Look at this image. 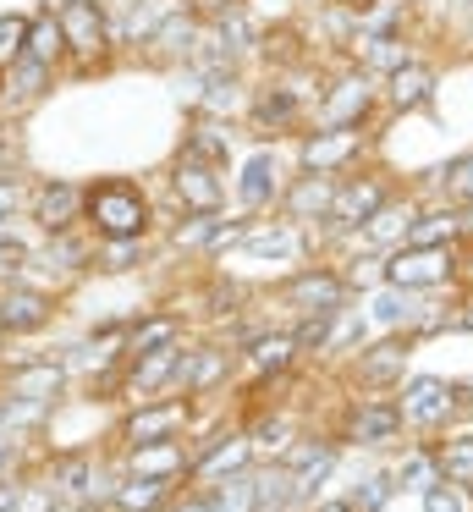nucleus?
<instances>
[{"instance_id": "obj_1", "label": "nucleus", "mask_w": 473, "mask_h": 512, "mask_svg": "<svg viewBox=\"0 0 473 512\" xmlns=\"http://www.w3.org/2000/svg\"><path fill=\"white\" fill-rule=\"evenodd\" d=\"M83 215L94 221V232L105 243H127V237H143L149 232V199H143L138 182H99V188L83 193Z\"/></svg>"}, {"instance_id": "obj_2", "label": "nucleus", "mask_w": 473, "mask_h": 512, "mask_svg": "<svg viewBox=\"0 0 473 512\" xmlns=\"http://www.w3.org/2000/svg\"><path fill=\"white\" fill-rule=\"evenodd\" d=\"M457 265H462L457 243H440V248L402 243V248H391V259H385V281H391V287H407V292H435V287H446V281L457 276Z\"/></svg>"}, {"instance_id": "obj_3", "label": "nucleus", "mask_w": 473, "mask_h": 512, "mask_svg": "<svg viewBox=\"0 0 473 512\" xmlns=\"http://www.w3.org/2000/svg\"><path fill=\"white\" fill-rule=\"evenodd\" d=\"M391 182L380 177V171H369V177H352V182H336V199H330V226H347V232H363V226L374 221V215L391 204Z\"/></svg>"}, {"instance_id": "obj_4", "label": "nucleus", "mask_w": 473, "mask_h": 512, "mask_svg": "<svg viewBox=\"0 0 473 512\" xmlns=\"http://www.w3.org/2000/svg\"><path fill=\"white\" fill-rule=\"evenodd\" d=\"M374 100H380V89H374V72L352 67L336 78V89L319 94V122L325 127H363V116L374 111Z\"/></svg>"}, {"instance_id": "obj_5", "label": "nucleus", "mask_w": 473, "mask_h": 512, "mask_svg": "<svg viewBox=\"0 0 473 512\" xmlns=\"http://www.w3.org/2000/svg\"><path fill=\"white\" fill-rule=\"evenodd\" d=\"M457 413V386L440 375H413L402 380V419L413 430H440V424Z\"/></svg>"}, {"instance_id": "obj_6", "label": "nucleus", "mask_w": 473, "mask_h": 512, "mask_svg": "<svg viewBox=\"0 0 473 512\" xmlns=\"http://www.w3.org/2000/svg\"><path fill=\"white\" fill-rule=\"evenodd\" d=\"M55 23H61V39H66L72 56H83V61L105 56L110 28H105V12H99L94 0H61V6H55Z\"/></svg>"}, {"instance_id": "obj_7", "label": "nucleus", "mask_w": 473, "mask_h": 512, "mask_svg": "<svg viewBox=\"0 0 473 512\" xmlns=\"http://www.w3.org/2000/svg\"><path fill=\"white\" fill-rule=\"evenodd\" d=\"M347 292H352V281L341 276V270H325V265H314V270L286 281V303L303 309V314H341L347 309Z\"/></svg>"}, {"instance_id": "obj_8", "label": "nucleus", "mask_w": 473, "mask_h": 512, "mask_svg": "<svg viewBox=\"0 0 473 512\" xmlns=\"http://www.w3.org/2000/svg\"><path fill=\"white\" fill-rule=\"evenodd\" d=\"M171 188L193 215H215L220 204H226V177H220V166H204V160H193V155H182Z\"/></svg>"}, {"instance_id": "obj_9", "label": "nucleus", "mask_w": 473, "mask_h": 512, "mask_svg": "<svg viewBox=\"0 0 473 512\" xmlns=\"http://www.w3.org/2000/svg\"><path fill=\"white\" fill-rule=\"evenodd\" d=\"M358 149H363V127H325V133L303 138V166L336 177L341 166H352V160H358Z\"/></svg>"}, {"instance_id": "obj_10", "label": "nucleus", "mask_w": 473, "mask_h": 512, "mask_svg": "<svg viewBox=\"0 0 473 512\" xmlns=\"http://www.w3.org/2000/svg\"><path fill=\"white\" fill-rule=\"evenodd\" d=\"M187 424V402H149V408H138L127 419V446L138 452V446H160V441H176Z\"/></svg>"}, {"instance_id": "obj_11", "label": "nucleus", "mask_w": 473, "mask_h": 512, "mask_svg": "<svg viewBox=\"0 0 473 512\" xmlns=\"http://www.w3.org/2000/svg\"><path fill=\"white\" fill-rule=\"evenodd\" d=\"M385 100H391V111H424V105L435 100V67H429V61L396 67L391 78H385Z\"/></svg>"}, {"instance_id": "obj_12", "label": "nucleus", "mask_w": 473, "mask_h": 512, "mask_svg": "<svg viewBox=\"0 0 473 512\" xmlns=\"http://www.w3.org/2000/svg\"><path fill=\"white\" fill-rule=\"evenodd\" d=\"M237 199L248 204V210H264V204L281 199V160H275L270 149H253V155H248L242 182H237Z\"/></svg>"}, {"instance_id": "obj_13", "label": "nucleus", "mask_w": 473, "mask_h": 512, "mask_svg": "<svg viewBox=\"0 0 473 512\" xmlns=\"http://www.w3.org/2000/svg\"><path fill=\"white\" fill-rule=\"evenodd\" d=\"M402 402H358L352 413V441L358 446H391L402 435Z\"/></svg>"}, {"instance_id": "obj_14", "label": "nucleus", "mask_w": 473, "mask_h": 512, "mask_svg": "<svg viewBox=\"0 0 473 512\" xmlns=\"http://www.w3.org/2000/svg\"><path fill=\"white\" fill-rule=\"evenodd\" d=\"M468 232V215L457 204H440V210H418L413 226H407V243L413 248H440V243H457Z\"/></svg>"}, {"instance_id": "obj_15", "label": "nucleus", "mask_w": 473, "mask_h": 512, "mask_svg": "<svg viewBox=\"0 0 473 512\" xmlns=\"http://www.w3.org/2000/svg\"><path fill=\"white\" fill-rule=\"evenodd\" d=\"M44 320H50V298H39V292L11 287L6 298H0V331L6 336H28V331H39Z\"/></svg>"}, {"instance_id": "obj_16", "label": "nucleus", "mask_w": 473, "mask_h": 512, "mask_svg": "<svg viewBox=\"0 0 473 512\" xmlns=\"http://www.w3.org/2000/svg\"><path fill=\"white\" fill-rule=\"evenodd\" d=\"M369 320L380 325V331H396V325H402V331H413V325L424 320V309H418V292L391 287V281H385V287L374 292V303H369Z\"/></svg>"}, {"instance_id": "obj_17", "label": "nucleus", "mask_w": 473, "mask_h": 512, "mask_svg": "<svg viewBox=\"0 0 473 512\" xmlns=\"http://www.w3.org/2000/svg\"><path fill=\"white\" fill-rule=\"evenodd\" d=\"M336 182H341V177H325V171H308V177H297L292 193H286V210H292V221H314V215H330Z\"/></svg>"}, {"instance_id": "obj_18", "label": "nucleus", "mask_w": 473, "mask_h": 512, "mask_svg": "<svg viewBox=\"0 0 473 512\" xmlns=\"http://www.w3.org/2000/svg\"><path fill=\"white\" fill-rule=\"evenodd\" d=\"M286 468H292V479H297V501H308L319 479L336 468V446H330V441H308V446H297V452H286Z\"/></svg>"}, {"instance_id": "obj_19", "label": "nucleus", "mask_w": 473, "mask_h": 512, "mask_svg": "<svg viewBox=\"0 0 473 512\" xmlns=\"http://www.w3.org/2000/svg\"><path fill=\"white\" fill-rule=\"evenodd\" d=\"M402 369H407V342H402V336H391V342L369 347V353L358 358V380H363V386H402Z\"/></svg>"}, {"instance_id": "obj_20", "label": "nucleus", "mask_w": 473, "mask_h": 512, "mask_svg": "<svg viewBox=\"0 0 473 512\" xmlns=\"http://www.w3.org/2000/svg\"><path fill=\"white\" fill-rule=\"evenodd\" d=\"M253 441H242V435H220L209 452L193 457V474L198 479H226V474H242V463H248Z\"/></svg>"}, {"instance_id": "obj_21", "label": "nucleus", "mask_w": 473, "mask_h": 512, "mask_svg": "<svg viewBox=\"0 0 473 512\" xmlns=\"http://www.w3.org/2000/svg\"><path fill=\"white\" fill-rule=\"evenodd\" d=\"M413 215H418L413 204H396V199H391V204H385V210L358 232V243H363V248H385V243L402 248V243H407V226H413Z\"/></svg>"}, {"instance_id": "obj_22", "label": "nucleus", "mask_w": 473, "mask_h": 512, "mask_svg": "<svg viewBox=\"0 0 473 512\" xmlns=\"http://www.w3.org/2000/svg\"><path fill=\"white\" fill-rule=\"evenodd\" d=\"M297 353H303V347H297V336H286V331H270V336H259V342H253V353H248V369H253V375H286Z\"/></svg>"}, {"instance_id": "obj_23", "label": "nucleus", "mask_w": 473, "mask_h": 512, "mask_svg": "<svg viewBox=\"0 0 473 512\" xmlns=\"http://www.w3.org/2000/svg\"><path fill=\"white\" fill-rule=\"evenodd\" d=\"M253 116H259V127L281 133V127H292L297 116H303V94L286 89V83H275V89H264L259 100H253Z\"/></svg>"}, {"instance_id": "obj_24", "label": "nucleus", "mask_w": 473, "mask_h": 512, "mask_svg": "<svg viewBox=\"0 0 473 512\" xmlns=\"http://www.w3.org/2000/svg\"><path fill=\"white\" fill-rule=\"evenodd\" d=\"M77 215H83V193L77 188H66V182H55V188H44L39 193V226L44 232H66V226L77 221Z\"/></svg>"}, {"instance_id": "obj_25", "label": "nucleus", "mask_w": 473, "mask_h": 512, "mask_svg": "<svg viewBox=\"0 0 473 512\" xmlns=\"http://www.w3.org/2000/svg\"><path fill=\"white\" fill-rule=\"evenodd\" d=\"M286 507H297V479H292V468L281 463V468L253 479V512H286Z\"/></svg>"}, {"instance_id": "obj_26", "label": "nucleus", "mask_w": 473, "mask_h": 512, "mask_svg": "<svg viewBox=\"0 0 473 512\" xmlns=\"http://www.w3.org/2000/svg\"><path fill=\"white\" fill-rule=\"evenodd\" d=\"M160 501H171V479H160V474H132L127 485H116L121 512H154Z\"/></svg>"}, {"instance_id": "obj_27", "label": "nucleus", "mask_w": 473, "mask_h": 512, "mask_svg": "<svg viewBox=\"0 0 473 512\" xmlns=\"http://www.w3.org/2000/svg\"><path fill=\"white\" fill-rule=\"evenodd\" d=\"M358 56H363V72H385V78L413 61V56H407V45H402V39H391V34H358Z\"/></svg>"}, {"instance_id": "obj_28", "label": "nucleus", "mask_w": 473, "mask_h": 512, "mask_svg": "<svg viewBox=\"0 0 473 512\" xmlns=\"http://www.w3.org/2000/svg\"><path fill=\"white\" fill-rule=\"evenodd\" d=\"M176 331H182V325H176L171 314L132 325V336H127V364H138V358H149V353H160V347H171V342H176Z\"/></svg>"}, {"instance_id": "obj_29", "label": "nucleus", "mask_w": 473, "mask_h": 512, "mask_svg": "<svg viewBox=\"0 0 473 512\" xmlns=\"http://www.w3.org/2000/svg\"><path fill=\"white\" fill-rule=\"evenodd\" d=\"M391 479H396V490H413V496H424V490H435L446 474H440V457H435V452H407L402 468H396Z\"/></svg>"}, {"instance_id": "obj_30", "label": "nucleus", "mask_w": 473, "mask_h": 512, "mask_svg": "<svg viewBox=\"0 0 473 512\" xmlns=\"http://www.w3.org/2000/svg\"><path fill=\"white\" fill-rule=\"evenodd\" d=\"M182 155H193V160H204V166H220V171H226V160H231V138H226V127L198 122L193 133H187V149H182Z\"/></svg>"}, {"instance_id": "obj_31", "label": "nucleus", "mask_w": 473, "mask_h": 512, "mask_svg": "<svg viewBox=\"0 0 473 512\" xmlns=\"http://www.w3.org/2000/svg\"><path fill=\"white\" fill-rule=\"evenodd\" d=\"M440 193H446V204H457V210H473V149L457 160H446L440 166Z\"/></svg>"}, {"instance_id": "obj_32", "label": "nucleus", "mask_w": 473, "mask_h": 512, "mask_svg": "<svg viewBox=\"0 0 473 512\" xmlns=\"http://www.w3.org/2000/svg\"><path fill=\"white\" fill-rule=\"evenodd\" d=\"M61 391V369L55 364H28L11 375V397H28V402H50Z\"/></svg>"}, {"instance_id": "obj_33", "label": "nucleus", "mask_w": 473, "mask_h": 512, "mask_svg": "<svg viewBox=\"0 0 473 512\" xmlns=\"http://www.w3.org/2000/svg\"><path fill=\"white\" fill-rule=\"evenodd\" d=\"M132 468H138V474L171 479V474H182V468H187V457H182V446H176V441H160V446H138V452H132Z\"/></svg>"}, {"instance_id": "obj_34", "label": "nucleus", "mask_w": 473, "mask_h": 512, "mask_svg": "<svg viewBox=\"0 0 473 512\" xmlns=\"http://www.w3.org/2000/svg\"><path fill=\"white\" fill-rule=\"evenodd\" d=\"M435 457H440V474H446L451 485H462V490L473 485V435H462V441L435 446Z\"/></svg>"}, {"instance_id": "obj_35", "label": "nucleus", "mask_w": 473, "mask_h": 512, "mask_svg": "<svg viewBox=\"0 0 473 512\" xmlns=\"http://www.w3.org/2000/svg\"><path fill=\"white\" fill-rule=\"evenodd\" d=\"M209 507H215V512H253V479H248V474L215 479V490H209Z\"/></svg>"}, {"instance_id": "obj_36", "label": "nucleus", "mask_w": 473, "mask_h": 512, "mask_svg": "<svg viewBox=\"0 0 473 512\" xmlns=\"http://www.w3.org/2000/svg\"><path fill=\"white\" fill-rule=\"evenodd\" d=\"M61 50H66L61 23H55V17H39V23L28 28V50H22V56H28V61H39V67H50V61L61 56Z\"/></svg>"}, {"instance_id": "obj_37", "label": "nucleus", "mask_w": 473, "mask_h": 512, "mask_svg": "<svg viewBox=\"0 0 473 512\" xmlns=\"http://www.w3.org/2000/svg\"><path fill=\"white\" fill-rule=\"evenodd\" d=\"M396 496V479L391 474H369V479H363V485L358 490H352V507H358V512H380L385 507V501H391Z\"/></svg>"}, {"instance_id": "obj_38", "label": "nucleus", "mask_w": 473, "mask_h": 512, "mask_svg": "<svg viewBox=\"0 0 473 512\" xmlns=\"http://www.w3.org/2000/svg\"><path fill=\"white\" fill-rule=\"evenodd\" d=\"M55 485L72 490V496H94V463H88V457H66V463H55Z\"/></svg>"}, {"instance_id": "obj_39", "label": "nucleus", "mask_w": 473, "mask_h": 512, "mask_svg": "<svg viewBox=\"0 0 473 512\" xmlns=\"http://www.w3.org/2000/svg\"><path fill=\"white\" fill-rule=\"evenodd\" d=\"M28 28L22 17H0V56L6 61H22V50H28Z\"/></svg>"}, {"instance_id": "obj_40", "label": "nucleus", "mask_w": 473, "mask_h": 512, "mask_svg": "<svg viewBox=\"0 0 473 512\" xmlns=\"http://www.w3.org/2000/svg\"><path fill=\"white\" fill-rule=\"evenodd\" d=\"M242 243H248L253 254H275V259H292L297 254V237L292 232H253V237H242Z\"/></svg>"}, {"instance_id": "obj_41", "label": "nucleus", "mask_w": 473, "mask_h": 512, "mask_svg": "<svg viewBox=\"0 0 473 512\" xmlns=\"http://www.w3.org/2000/svg\"><path fill=\"white\" fill-rule=\"evenodd\" d=\"M418 501H424V512H468L462 507V485H451V479H440V485L424 490Z\"/></svg>"}, {"instance_id": "obj_42", "label": "nucleus", "mask_w": 473, "mask_h": 512, "mask_svg": "<svg viewBox=\"0 0 473 512\" xmlns=\"http://www.w3.org/2000/svg\"><path fill=\"white\" fill-rule=\"evenodd\" d=\"M99 259H105L110 270H132V259H143V237H127V243H105V248H99Z\"/></svg>"}, {"instance_id": "obj_43", "label": "nucleus", "mask_w": 473, "mask_h": 512, "mask_svg": "<svg viewBox=\"0 0 473 512\" xmlns=\"http://www.w3.org/2000/svg\"><path fill=\"white\" fill-rule=\"evenodd\" d=\"M17 265H22V248L11 243L6 232H0V270H17Z\"/></svg>"}, {"instance_id": "obj_44", "label": "nucleus", "mask_w": 473, "mask_h": 512, "mask_svg": "<svg viewBox=\"0 0 473 512\" xmlns=\"http://www.w3.org/2000/svg\"><path fill=\"white\" fill-rule=\"evenodd\" d=\"M446 331H473V303H462V309L446 314Z\"/></svg>"}, {"instance_id": "obj_45", "label": "nucleus", "mask_w": 473, "mask_h": 512, "mask_svg": "<svg viewBox=\"0 0 473 512\" xmlns=\"http://www.w3.org/2000/svg\"><path fill=\"white\" fill-rule=\"evenodd\" d=\"M11 204H17V188H11V182H0V215H11Z\"/></svg>"}, {"instance_id": "obj_46", "label": "nucleus", "mask_w": 473, "mask_h": 512, "mask_svg": "<svg viewBox=\"0 0 473 512\" xmlns=\"http://www.w3.org/2000/svg\"><path fill=\"white\" fill-rule=\"evenodd\" d=\"M314 512H358V507H352V501L347 496H341V501H319V507Z\"/></svg>"}, {"instance_id": "obj_47", "label": "nucleus", "mask_w": 473, "mask_h": 512, "mask_svg": "<svg viewBox=\"0 0 473 512\" xmlns=\"http://www.w3.org/2000/svg\"><path fill=\"white\" fill-rule=\"evenodd\" d=\"M176 512H215V507H209V496H193V501H182Z\"/></svg>"}, {"instance_id": "obj_48", "label": "nucleus", "mask_w": 473, "mask_h": 512, "mask_svg": "<svg viewBox=\"0 0 473 512\" xmlns=\"http://www.w3.org/2000/svg\"><path fill=\"white\" fill-rule=\"evenodd\" d=\"M17 507V485H0V512H11Z\"/></svg>"}, {"instance_id": "obj_49", "label": "nucleus", "mask_w": 473, "mask_h": 512, "mask_svg": "<svg viewBox=\"0 0 473 512\" xmlns=\"http://www.w3.org/2000/svg\"><path fill=\"white\" fill-rule=\"evenodd\" d=\"M336 6H352V12H374V6H385V0H336Z\"/></svg>"}, {"instance_id": "obj_50", "label": "nucleus", "mask_w": 473, "mask_h": 512, "mask_svg": "<svg viewBox=\"0 0 473 512\" xmlns=\"http://www.w3.org/2000/svg\"><path fill=\"white\" fill-rule=\"evenodd\" d=\"M6 457H11V446H6V441H0V468H6Z\"/></svg>"}, {"instance_id": "obj_51", "label": "nucleus", "mask_w": 473, "mask_h": 512, "mask_svg": "<svg viewBox=\"0 0 473 512\" xmlns=\"http://www.w3.org/2000/svg\"><path fill=\"white\" fill-rule=\"evenodd\" d=\"M462 265H468V281H473V254H468V259H462Z\"/></svg>"}, {"instance_id": "obj_52", "label": "nucleus", "mask_w": 473, "mask_h": 512, "mask_svg": "<svg viewBox=\"0 0 473 512\" xmlns=\"http://www.w3.org/2000/svg\"><path fill=\"white\" fill-rule=\"evenodd\" d=\"M446 6H468V0H446Z\"/></svg>"}, {"instance_id": "obj_53", "label": "nucleus", "mask_w": 473, "mask_h": 512, "mask_svg": "<svg viewBox=\"0 0 473 512\" xmlns=\"http://www.w3.org/2000/svg\"><path fill=\"white\" fill-rule=\"evenodd\" d=\"M0 94H6V72H0Z\"/></svg>"}, {"instance_id": "obj_54", "label": "nucleus", "mask_w": 473, "mask_h": 512, "mask_svg": "<svg viewBox=\"0 0 473 512\" xmlns=\"http://www.w3.org/2000/svg\"><path fill=\"white\" fill-rule=\"evenodd\" d=\"M462 12H468V17H473V0H468V6H462Z\"/></svg>"}, {"instance_id": "obj_55", "label": "nucleus", "mask_w": 473, "mask_h": 512, "mask_svg": "<svg viewBox=\"0 0 473 512\" xmlns=\"http://www.w3.org/2000/svg\"><path fill=\"white\" fill-rule=\"evenodd\" d=\"M72 512H94V507H72Z\"/></svg>"}, {"instance_id": "obj_56", "label": "nucleus", "mask_w": 473, "mask_h": 512, "mask_svg": "<svg viewBox=\"0 0 473 512\" xmlns=\"http://www.w3.org/2000/svg\"><path fill=\"white\" fill-rule=\"evenodd\" d=\"M0 160H6V149H0Z\"/></svg>"}]
</instances>
